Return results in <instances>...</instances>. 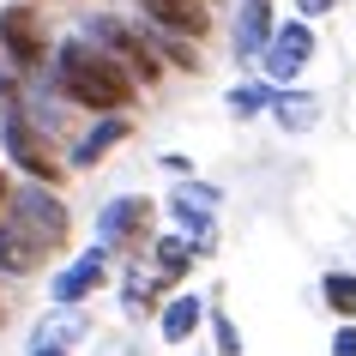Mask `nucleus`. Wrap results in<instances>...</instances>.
I'll use <instances>...</instances> for the list:
<instances>
[{
    "label": "nucleus",
    "mask_w": 356,
    "mask_h": 356,
    "mask_svg": "<svg viewBox=\"0 0 356 356\" xmlns=\"http://www.w3.org/2000/svg\"><path fill=\"white\" fill-rule=\"evenodd\" d=\"M55 85H60L67 103H79V109H91V115H115V109H127L133 97H139V85H133L127 67H121L109 49L85 42V37H73L55 55Z\"/></svg>",
    "instance_id": "1"
},
{
    "label": "nucleus",
    "mask_w": 356,
    "mask_h": 356,
    "mask_svg": "<svg viewBox=\"0 0 356 356\" xmlns=\"http://www.w3.org/2000/svg\"><path fill=\"white\" fill-rule=\"evenodd\" d=\"M0 218L19 229V236L37 248L42 260H49V254H60V248L73 242V211L55 200V188H37V181H24L19 193H6Z\"/></svg>",
    "instance_id": "2"
},
{
    "label": "nucleus",
    "mask_w": 356,
    "mask_h": 356,
    "mask_svg": "<svg viewBox=\"0 0 356 356\" xmlns=\"http://www.w3.org/2000/svg\"><path fill=\"white\" fill-rule=\"evenodd\" d=\"M0 151H6V157H13V163H19L24 175L37 181V188H55L60 175H67V157H60V145L19 109V103L0 115Z\"/></svg>",
    "instance_id": "3"
},
{
    "label": "nucleus",
    "mask_w": 356,
    "mask_h": 356,
    "mask_svg": "<svg viewBox=\"0 0 356 356\" xmlns=\"http://www.w3.org/2000/svg\"><path fill=\"white\" fill-rule=\"evenodd\" d=\"M188 266H193V248L188 242H151L139 260H133L127 272V308H151V302L163 296V290H175V284L188 278Z\"/></svg>",
    "instance_id": "4"
},
{
    "label": "nucleus",
    "mask_w": 356,
    "mask_h": 356,
    "mask_svg": "<svg viewBox=\"0 0 356 356\" xmlns=\"http://www.w3.org/2000/svg\"><path fill=\"white\" fill-rule=\"evenodd\" d=\"M151 229H157V206H151L145 193L109 200V206L97 211V248H115V254H127V260H139L151 248Z\"/></svg>",
    "instance_id": "5"
},
{
    "label": "nucleus",
    "mask_w": 356,
    "mask_h": 356,
    "mask_svg": "<svg viewBox=\"0 0 356 356\" xmlns=\"http://www.w3.org/2000/svg\"><path fill=\"white\" fill-rule=\"evenodd\" d=\"M0 55H6L13 73H31V67L49 60V24H42V13L31 0H13L0 13Z\"/></svg>",
    "instance_id": "6"
},
{
    "label": "nucleus",
    "mask_w": 356,
    "mask_h": 356,
    "mask_svg": "<svg viewBox=\"0 0 356 356\" xmlns=\"http://www.w3.org/2000/svg\"><path fill=\"white\" fill-rule=\"evenodd\" d=\"M218 200L224 193L211 188V181H181V188L169 193V211H175V224L188 229L193 260H211V248H218Z\"/></svg>",
    "instance_id": "7"
},
{
    "label": "nucleus",
    "mask_w": 356,
    "mask_h": 356,
    "mask_svg": "<svg viewBox=\"0 0 356 356\" xmlns=\"http://www.w3.org/2000/svg\"><path fill=\"white\" fill-rule=\"evenodd\" d=\"M85 42H97V49H109L121 67L133 73V85H157L163 79V60H157V49H151L133 24H121V19H91L85 24Z\"/></svg>",
    "instance_id": "8"
},
{
    "label": "nucleus",
    "mask_w": 356,
    "mask_h": 356,
    "mask_svg": "<svg viewBox=\"0 0 356 356\" xmlns=\"http://www.w3.org/2000/svg\"><path fill=\"white\" fill-rule=\"evenodd\" d=\"M308 60H314V31L296 19V24H278V31H272V42H266L260 67H266V79H272V85H290V79H296Z\"/></svg>",
    "instance_id": "9"
},
{
    "label": "nucleus",
    "mask_w": 356,
    "mask_h": 356,
    "mask_svg": "<svg viewBox=\"0 0 356 356\" xmlns=\"http://www.w3.org/2000/svg\"><path fill=\"white\" fill-rule=\"evenodd\" d=\"M139 13H145L163 37H206L211 31V0H139Z\"/></svg>",
    "instance_id": "10"
},
{
    "label": "nucleus",
    "mask_w": 356,
    "mask_h": 356,
    "mask_svg": "<svg viewBox=\"0 0 356 356\" xmlns=\"http://www.w3.org/2000/svg\"><path fill=\"white\" fill-rule=\"evenodd\" d=\"M103 278H109V248H91V254H79V260L55 278L49 296H55V308H79L91 290H103Z\"/></svg>",
    "instance_id": "11"
},
{
    "label": "nucleus",
    "mask_w": 356,
    "mask_h": 356,
    "mask_svg": "<svg viewBox=\"0 0 356 356\" xmlns=\"http://www.w3.org/2000/svg\"><path fill=\"white\" fill-rule=\"evenodd\" d=\"M272 6L278 0H242V13H236V60H248V67H260L266 42H272Z\"/></svg>",
    "instance_id": "12"
},
{
    "label": "nucleus",
    "mask_w": 356,
    "mask_h": 356,
    "mask_svg": "<svg viewBox=\"0 0 356 356\" xmlns=\"http://www.w3.org/2000/svg\"><path fill=\"white\" fill-rule=\"evenodd\" d=\"M127 133H133V127H127V115H103V121H97V127L73 145V169H97V163H103V151H115Z\"/></svg>",
    "instance_id": "13"
},
{
    "label": "nucleus",
    "mask_w": 356,
    "mask_h": 356,
    "mask_svg": "<svg viewBox=\"0 0 356 356\" xmlns=\"http://www.w3.org/2000/svg\"><path fill=\"white\" fill-rule=\"evenodd\" d=\"M206 320V296H169V308H163V344H188L193 338V326Z\"/></svg>",
    "instance_id": "14"
},
{
    "label": "nucleus",
    "mask_w": 356,
    "mask_h": 356,
    "mask_svg": "<svg viewBox=\"0 0 356 356\" xmlns=\"http://www.w3.org/2000/svg\"><path fill=\"white\" fill-rule=\"evenodd\" d=\"M0 272H6V278H31V272H42V254L24 242L6 218H0Z\"/></svg>",
    "instance_id": "15"
},
{
    "label": "nucleus",
    "mask_w": 356,
    "mask_h": 356,
    "mask_svg": "<svg viewBox=\"0 0 356 356\" xmlns=\"http://www.w3.org/2000/svg\"><path fill=\"white\" fill-rule=\"evenodd\" d=\"M272 109H278V127L284 133H308L320 121V103H314V97H302V91H284Z\"/></svg>",
    "instance_id": "16"
},
{
    "label": "nucleus",
    "mask_w": 356,
    "mask_h": 356,
    "mask_svg": "<svg viewBox=\"0 0 356 356\" xmlns=\"http://www.w3.org/2000/svg\"><path fill=\"white\" fill-rule=\"evenodd\" d=\"M320 302H326L332 314L356 320V272H326V278H320Z\"/></svg>",
    "instance_id": "17"
},
{
    "label": "nucleus",
    "mask_w": 356,
    "mask_h": 356,
    "mask_svg": "<svg viewBox=\"0 0 356 356\" xmlns=\"http://www.w3.org/2000/svg\"><path fill=\"white\" fill-rule=\"evenodd\" d=\"M272 103H278V91H272V85H242V91H229V109L242 115H260V109H272Z\"/></svg>",
    "instance_id": "18"
},
{
    "label": "nucleus",
    "mask_w": 356,
    "mask_h": 356,
    "mask_svg": "<svg viewBox=\"0 0 356 356\" xmlns=\"http://www.w3.org/2000/svg\"><path fill=\"white\" fill-rule=\"evenodd\" d=\"M211 326H218V344H224L218 356H242V338H236V326H229V314H218V308H211Z\"/></svg>",
    "instance_id": "19"
},
{
    "label": "nucleus",
    "mask_w": 356,
    "mask_h": 356,
    "mask_svg": "<svg viewBox=\"0 0 356 356\" xmlns=\"http://www.w3.org/2000/svg\"><path fill=\"white\" fill-rule=\"evenodd\" d=\"M332 6H338V0H296V13H302V24H308V19H320V13H332Z\"/></svg>",
    "instance_id": "20"
},
{
    "label": "nucleus",
    "mask_w": 356,
    "mask_h": 356,
    "mask_svg": "<svg viewBox=\"0 0 356 356\" xmlns=\"http://www.w3.org/2000/svg\"><path fill=\"white\" fill-rule=\"evenodd\" d=\"M332 356H356V326H344V332L332 338Z\"/></svg>",
    "instance_id": "21"
},
{
    "label": "nucleus",
    "mask_w": 356,
    "mask_h": 356,
    "mask_svg": "<svg viewBox=\"0 0 356 356\" xmlns=\"http://www.w3.org/2000/svg\"><path fill=\"white\" fill-rule=\"evenodd\" d=\"M13 91H19V79H13V67L0 60V103H13Z\"/></svg>",
    "instance_id": "22"
},
{
    "label": "nucleus",
    "mask_w": 356,
    "mask_h": 356,
    "mask_svg": "<svg viewBox=\"0 0 356 356\" xmlns=\"http://www.w3.org/2000/svg\"><path fill=\"white\" fill-rule=\"evenodd\" d=\"M31 356H67V350H60V344H37V338H31Z\"/></svg>",
    "instance_id": "23"
},
{
    "label": "nucleus",
    "mask_w": 356,
    "mask_h": 356,
    "mask_svg": "<svg viewBox=\"0 0 356 356\" xmlns=\"http://www.w3.org/2000/svg\"><path fill=\"white\" fill-rule=\"evenodd\" d=\"M6 193H13V188H6V175H0V206H6Z\"/></svg>",
    "instance_id": "24"
},
{
    "label": "nucleus",
    "mask_w": 356,
    "mask_h": 356,
    "mask_svg": "<svg viewBox=\"0 0 356 356\" xmlns=\"http://www.w3.org/2000/svg\"><path fill=\"white\" fill-rule=\"evenodd\" d=\"M0 326H6V302H0Z\"/></svg>",
    "instance_id": "25"
}]
</instances>
